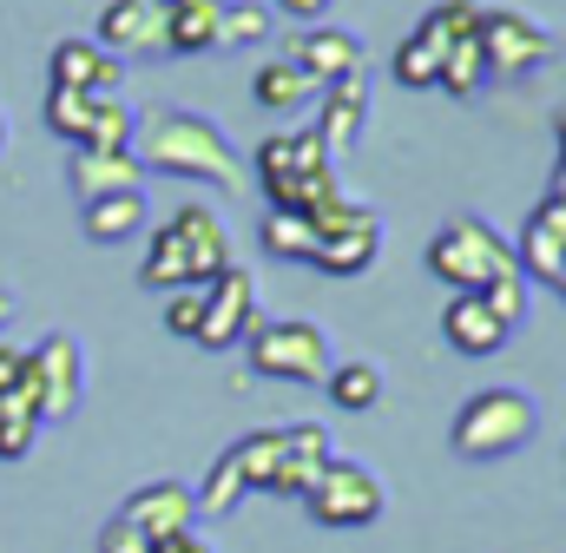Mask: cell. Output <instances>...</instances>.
<instances>
[{"mask_svg":"<svg viewBox=\"0 0 566 553\" xmlns=\"http://www.w3.org/2000/svg\"><path fill=\"white\" fill-rule=\"evenodd\" d=\"M145 171H165V178H198V185H218V191H238L244 185V165L231 152V138L218 133V119L205 113H185V106H165L151 113L139 133H133Z\"/></svg>","mask_w":566,"mask_h":553,"instance_id":"6da1fadb","label":"cell"},{"mask_svg":"<svg viewBox=\"0 0 566 553\" xmlns=\"http://www.w3.org/2000/svg\"><path fill=\"white\" fill-rule=\"evenodd\" d=\"M258 185L271 198V211H316L329 198H343V178H336V158L329 145L310 133H271L258 145Z\"/></svg>","mask_w":566,"mask_h":553,"instance_id":"7a4b0ae2","label":"cell"},{"mask_svg":"<svg viewBox=\"0 0 566 553\" xmlns=\"http://www.w3.org/2000/svg\"><path fill=\"white\" fill-rule=\"evenodd\" d=\"M534 435H541V403H534L521 383L474 389V396L461 403V415H454V428H448V441H454L461 461H507V455H521Z\"/></svg>","mask_w":566,"mask_h":553,"instance_id":"3957f363","label":"cell"},{"mask_svg":"<svg viewBox=\"0 0 566 553\" xmlns=\"http://www.w3.org/2000/svg\"><path fill=\"white\" fill-rule=\"evenodd\" d=\"M428 271L441 276L454 296L468 290V296H481L488 283H501V276H514V244L488 225V218H474V211H461V218H448L434 238H428Z\"/></svg>","mask_w":566,"mask_h":553,"instance_id":"277c9868","label":"cell"},{"mask_svg":"<svg viewBox=\"0 0 566 553\" xmlns=\"http://www.w3.org/2000/svg\"><path fill=\"white\" fill-rule=\"evenodd\" d=\"M244 356L258 376L271 383H323L329 376V336L310 323V316H277V323H258L244 336Z\"/></svg>","mask_w":566,"mask_h":553,"instance_id":"5b68a950","label":"cell"},{"mask_svg":"<svg viewBox=\"0 0 566 553\" xmlns=\"http://www.w3.org/2000/svg\"><path fill=\"white\" fill-rule=\"evenodd\" d=\"M46 126L66 145H99V152H133L139 133L126 93H66V86H46Z\"/></svg>","mask_w":566,"mask_h":553,"instance_id":"8992f818","label":"cell"},{"mask_svg":"<svg viewBox=\"0 0 566 553\" xmlns=\"http://www.w3.org/2000/svg\"><path fill=\"white\" fill-rule=\"evenodd\" d=\"M310 521L316 528H336V534H349V528H376L382 521V508H389V488H382V474L376 468H363V461H329L323 468V481L310 488Z\"/></svg>","mask_w":566,"mask_h":553,"instance_id":"52a82bcc","label":"cell"},{"mask_svg":"<svg viewBox=\"0 0 566 553\" xmlns=\"http://www.w3.org/2000/svg\"><path fill=\"white\" fill-rule=\"evenodd\" d=\"M481 60H488V80H527L534 66L554 60V33L514 7H481Z\"/></svg>","mask_w":566,"mask_h":553,"instance_id":"ba28073f","label":"cell"},{"mask_svg":"<svg viewBox=\"0 0 566 553\" xmlns=\"http://www.w3.org/2000/svg\"><path fill=\"white\" fill-rule=\"evenodd\" d=\"M27 389L40 403V421H73L80 396H86V356H80V343L66 330L40 336L27 349Z\"/></svg>","mask_w":566,"mask_h":553,"instance_id":"9c48e42d","label":"cell"},{"mask_svg":"<svg viewBox=\"0 0 566 553\" xmlns=\"http://www.w3.org/2000/svg\"><path fill=\"white\" fill-rule=\"evenodd\" d=\"M258 323H264V310H258V276L244 271V264H231L224 276L205 283V323H198L191 343H205V349H231V343H244Z\"/></svg>","mask_w":566,"mask_h":553,"instance_id":"30bf717a","label":"cell"},{"mask_svg":"<svg viewBox=\"0 0 566 553\" xmlns=\"http://www.w3.org/2000/svg\"><path fill=\"white\" fill-rule=\"evenodd\" d=\"M119 66L126 60H158L165 46V0H106L99 7V33H93Z\"/></svg>","mask_w":566,"mask_h":553,"instance_id":"8fae6325","label":"cell"},{"mask_svg":"<svg viewBox=\"0 0 566 553\" xmlns=\"http://www.w3.org/2000/svg\"><path fill=\"white\" fill-rule=\"evenodd\" d=\"M514 264L527 283H560L566 271V198L560 191H547L541 205H534V218H527V231H521V244H514Z\"/></svg>","mask_w":566,"mask_h":553,"instance_id":"7c38bea8","label":"cell"},{"mask_svg":"<svg viewBox=\"0 0 566 553\" xmlns=\"http://www.w3.org/2000/svg\"><path fill=\"white\" fill-rule=\"evenodd\" d=\"M329 461H336V448H329L323 421H290V428H283V461H277L271 494H277V501H310V488L323 481Z\"/></svg>","mask_w":566,"mask_h":553,"instance_id":"4fadbf2b","label":"cell"},{"mask_svg":"<svg viewBox=\"0 0 566 553\" xmlns=\"http://www.w3.org/2000/svg\"><path fill=\"white\" fill-rule=\"evenodd\" d=\"M119 521H133L145 541H171V534H191L198 501H191V488H185V481H145L139 494H126Z\"/></svg>","mask_w":566,"mask_h":553,"instance_id":"5bb4252c","label":"cell"},{"mask_svg":"<svg viewBox=\"0 0 566 553\" xmlns=\"http://www.w3.org/2000/svg\"><path fill=\"white\" fill-rule=\"evenodd\" d=\"M66 178H73V198H80V205H93V198H113V191H139V185H145V165H139V152L73 145Z\"/></svg>","mask_w":566,"mask_h":553,"instance_id":"9a60e30c","label":"cell"},{"mask_svg":"<svg viewBox=\"0 0 566 553\" xmlns=\"http://www.w3.org/2000/svg\"><path fill=\"white\" fill-rule=\"evenodd\" d=\"M171 225H178V238H185V258H191V283H198V290H205L211 276L231 271V231H224V218H218L211 205H178Z\"/></svg>","mask_w":566,"mask_h":553,"instance_id":"2e32d148","label":"cell"},{"mask_svg":"<svg viewBox=\"0 0 566 553\" xmlns=\"http://www.w3.org/2000/svg\"><path fill=\"white\" fill-rule=\"evenodd\" d=\"M46 73H53V86H66V93H119V86H126V66H119L99 40H60L53 60H46Z\"/></svg>","mask_w":566,"mask_h":553,"instance_id":"e0dca14e","label":"cell"},{"mask_svg":"<svg viewBox=\"0 0 566 553\" xmlns=\"http://www.w3.org/2000/svg\"><path fill=\"white\" fill-rule=\"evenodd\" d=\"M441 336H448V349L454 356H501L507 343H514V330L481 303V296H448V310H441Z\"/></svg>","mask_w":566,"mask_h":553,"instance_id":"ac0fdd59","label":"cell"},{"mask_svg":"<svg viewBox=\"0 0 566 553\" xmlns=\"http://www.w3.org/2000/svg\"><path fill=\"white\" fill-rule=\"evenodd\" d=\"M290 60H296L316 86H336V80L363 73V40L343 33V27H310L303 40H290Z\"/></svg>","mask_w":566,"mask_h":553,"instance_id":"d6986e66","label":"cell"},{"mask_svg":"<svg viewBox=\"0 0 566 553\" xmlns=\"http://www.w3.org/2000/svg\"><path fill=\"white\" fill-rule=\"evenodd\" d=\"M363 119H369V73H349V80L323 86V119H316V138L329 145V158H343V152L356 145Z\"/></svg>","mask_w":566,"mask_h":553,"instance_id":"ffe728a7","label":"cell"},{"mask_svg":"<svg viewBox=\"0 0 566 553\" xmlns=\"http://www.w3.org/2000/svg\"><path fill=\"white\" fill-rule=\"evenodd\" d=\"M376 251H382V218L363 205V218H356V225H343L336 238H323L310 264H316L323 276H363L369 264H376Z\"/></svg>","mask_w":566,"mask_h":553,"instance_id":"44dd1931","label":"cell"},{"mask_svg":"<svg viewBox=\"0 0 566 553\" xmlns=\"http://www.w3.org/2000/svg\"><path fill=\"white\" fill-rule=\"evenodd\" d=\"M80 231H86L93 244H126V238L151 231L145 185H139V191H113V198H93V205H80Z\"/></svg>","mask_w":566,"mask_h":553,"instance_id":"7402d4cb","label":"cell"},{"mask_svg":"<svg viewBox=\"0 0 566 553\" xmlns=\"http://www.w3.org/2000/svg\"><path fill=\"white\" fill-rule=\"evenodd\" d=\"M224 27V0H165V46L171 53H211Z\"/></svg>","mask_w":566,"mask_h":553,"instance_id":"603a6c76","label":"cell"},{"mask_svg":"<svg viewBox=\"0 0 566 553\" xmlns=\"http://www.w3.org/2000/svg\"><path fill=\"white\" fill-rule=\"evenodd\" d=\"M139 283L145 290H198L191 283V258H185V238H178V225L165 218L158 231H145V264H139Z\"/></svg>","mask_w":566,"mask_h":553,"instance_id":"cb8c5ba5","label":"cell"},{"mask_svg":"<svg viewBox=\"0 0 566 553\" xmlns=\"http://www.w3.org/2000/svg\"><path fill=\"white\" fill-rule=\"evenodd\" d=\"M244 494H251V474H244L238 441H231V448H218V455H211V468H205V481L191 488V501H198V514H211V521H218V514H231Z\"/></svg>","mask_w":566,"mask_h":553,"instance_id":"d4e9b609","label":"cell"},{"mask_svg":"<svg viewBox=\"0 0 566 553\" xmlns=\"http://www.w3.org/2000/svg\"><path fill=\"white\" fill-rule=\"evenodd\" d=\"M40 403H33V389H27V376L0 396V461H27L33 455V441H40Z\"/></svg>","mask_w":566,"mask_h":553,"instance_id":"484cf974","label":"cell"},{"mask_svg":"<svg viewBox=\"0 0 566 553\" xmlns=\"http://www.w3.org/2000/svg\"><path fill=\"white\" fill-rule=\"evenodd\" d=\"M251 93H258V106H264V113H296V106H310L323 86H316L296 60H271V66H258Z\"/></svg>","mask_w":566,"mask_h":553,"instance_id":"4316f807","label":"cell"},{"mask_svg":"<svg viewBox=\"0 0 566 553\" xmlns=\"http://www.w3.org/2000/svg\"><path fill=\"white\" fill-rule=\"evenodd\" d=\"M323 396H329L336 409H349V415L376 409V403H382V369H376V363H329Z\"/></svg>","mask_w":566,"mask_h":553,"instance_id":"83f0119b","label":"cell"},{"mask_svg":"<svg viewBox=\"0 0 566 553\" xmlns=\"http://www.w3.org/2000/svg\"><path fill=\"white\" fill-rule=\"evenodd\" d=\"M264 251L283 258V264H310L316 258V231H310V218L303 211H264Z\"/></svg>","mask_w":566,"mask_h":553,"instance_id":"f1b7e54d","label":"cell"},{"mask_svg":"<svg viewBox=\"0 0 566 553\" xmlns=\"http://www.w3.org/2000/svg\"><path fill=\"white\" fill-rule=\"evenodd\" d=\"M434 86H441V93H454V100H474V93L488 86L481 40H454V46L441 53V73H434Z\"/></svg>","mask_w":566,"mask_h":553,"instance_id":"f546056e","label":"cell"},{"mask_svg":"<svg viewBox=\"0 0 566 553\" xmlns=\"http://www.w3.org/2000/svg\"><path fill=\"white\" fill-rule=\"evenodd\" d=\"M238 461H244V474H251V494H271L277 461H283V428H251V435L238 441Z\"/></svg>","mask_w":566,"mask_h":553,"instance_id":"4dcf8cb0","label":"cell"},{"mask_svg":"<svg viewBox=\"0 0 566 553\" xmlns=\"http://www.w3.org/2000/svg\"><path fill=\"white\" fill-rule=\"evenodd\" d=\"M422 20L434 27V33H441V40H448V46L481 33V7H474V0H441V7H428Z\"/></svg>","mask_w":566,"mask_h":553,"instance_id":"1f68e13d","label":"cell"},{"mask_svg":"<svg viewBox=\"0 0 566 553\" xmlns=\"http://www.w3.org/2000/svg\"><path fill=\"white\" fill-rule=\"evenodd\" d=\"M218 40H231V46H258V40H271V13H264L258 0H244V7H224V27H218Z\"/></svg>","mask_w":566,"mask_h":553,"instance_id":"d6a6232c","label":"cell"},{"mask_svg":"<svg viewBox=\"0 0 566 553\" xmlns=\"http://www.w3.org/2000/svg\"><path fill=\"white\" fill-rule=\"evenodd\" d=\"M481 303H488L507 330H521V323H527V276L514 271V276H501V283H488V290H481Z\"/></svg>","mask_w":566,"mask_h":553,"instance_id":"836d02e7","label":"cell"},{"mask_svg":"<svg viewBox=\"0 0 566 553\" xmlns=\"http://www.w3.org/2000/svg\"><path fill=\"white\" fill-rule=\"evenodd\" d=\"M389 73H396L402 86H434V73H441V60H434V53H428L422 40L409 33V40L396 46V66H389Z\"/></svg>","mask_w":566,"mask_h":553,"instance_id":"e575fe53","label":"cell"},{"mask_svg":"<svg viewBox=\"0 0 566 553\" xmlns=\"http://www.w3.org/2000/svg\"><path fill=\"white\" fill-rule=\"evenodd\" d=\"M198 323H205V290H171L165 296V330L171 336H198Z\"/></svg>","mask_w":566,"mask_h":553,"instance_id":"d590c367","label":"cell"},{"mask_svg":"<svg viewBox=\"0 0 566 553\" xmlns=\"http://www.w3.org/2000/svg\"><path fill=\"white\" fill-rule=\"evenodd\" d=\"M151 547H158V541H145L139 528H133V521H119V514L99 528V553H151Z\"/></svg>","mask_w":566,"mask_h":553,"instance_id":"8d00e7d4","label":"cell"},{"mask_svg":"<svg viewBox=\"0 0 566 553\" xmlns=\"http://www.w3.org/2000/svg\"><path fill=\"white\" fill-rule=\"evenodd\" d=\"M20 376H27V349H13V343H0V396H7V389H13Z\"/></svg>","mask_w":566,"mask_h":553,"instance_id":"74e56055","label":"cell"},{"mask_svg":"<svg viewBox=\"0 0 566 553\" xmlns=\"http://www.w3.org/2000/svg\"><path fill=\"white\" fill-rule=\"evenodd\" d=\"M151 553H211V547H205L198 534H171V541H158Z\"/></svg>","mask_w":566,"mask_h":553,"instance_id":"f35d334b","label":"cell"},{"mask_svg":"<svg viewBox=\"0 0 566 553\" xmlns=\"http://www.w3.org/2000/svg\"><path fill=\"white\" fill-rule=\"evenodd\" d=\"M277 7H283V13H296V20H316L329 0H277Z\"/></svg>","mask_w":566,"mask_h":553,"instance_id":"ab89813d","label":"cell"},{"mask_svg":"<svg viewBox=\"0 0 566 553\" xmlns=\"http://www.w3.org/2000/svg\"><path fill=\"white\" fill-rule=\"evenodd\" d=\"M13 310H20V303H13V296H7V290H0V330H7V323H13Z\"/></svg>","mask_w":566,"mask_h":553,"instance_id":"60d3db41","label":"cell"},{"mask_svg":"<svg viewBox=\"0 0 566 553\" xmlns=\"http://www.w3.org/2000/svg\"><path fill=\"white\" fill-rule=\"evenodd\" d=\"M0 152H7V119H0Z\"/></svg>","mask_w":566,"mask_h":553,"instance_id":"b9f144b4","label":"cell"}]
</instances>
